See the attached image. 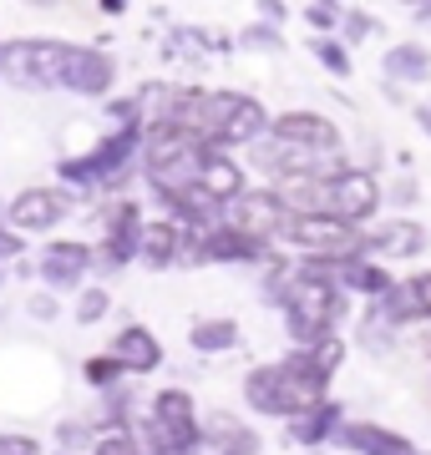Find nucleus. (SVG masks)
Returning <instances> with one entry per match:
<instances>
[{
  "mask_svg": "<svg viewBox=\"0 0 431 455\" xmlns=\"http://www.w3.org/2000/svg\"><path fill=\"white\" fill-rule=\"evenodd\" d=\"M61 66H67V46L61 41H16L0 51V76L16 86H61Z\"/></svg>",
  "mask_w": 431,
  "mask_h": 455,
  "instance_id": "1",
  "label": "nucleus"
},
{
  "mask_svg": "<svg viewBox=\"0 0 431 455\" xmlns=\"http://www.w3.org/2000/svg\"><path fill=\"white\" fill-rule=\"evenodd\" d=\"M71 212V193L67 188H26L16 203H5V223L16 233H46Z\"/></svg>",
  "mask_w": 431,
  "mask_h": 455,
  "instance_id": "2",
  "label": "nucleus"
},
{
  "mask_svg": "<svg viewBox=\"0 0 431 455\" xmlns=\"http://www.w3.org/2000/svg\"><path fill=\"white\" fill-rule=\"evenodd\" d=\"M97 268V253L86 243H51L46 253H41V283L56 293L67 289H86V274Z\"/></svg>",
  "mask_w": 431,
  "mask_h": 455,
  "instance_id": "3",
  "label": "nucleus"
},
{
  "mask_svg": "<svg viewBox=\"0 0 431 455\" xmlns=\"http://www.w3.org/2000/svg\"><path fill=\"white\" fill-rule=\"evenodd\" d=\"M61 86H71V92H107L112 86V61L92 46H67Z\"/></svg>",
  "mask_w": 431,
  "mask_h": 455,
  "instance_id": "4",
  "label": "nucleus"
},
{
  "mask_svg": "<svg viewBox=\"0 0 431 455\" xmlns=\"http://www.w3.org/2000/svg\"><path fill=\"white\" fill-rule=\"evenodd\" d=\"M112 355H117V364H122V370H137V374H142V370H158V364H163V344L152 339L142 324H127V329L112 339Z\"/></svg>",
  "mask_w": 431,
  "mask_h": 455,
  "instance_id": "5",
  "label": "nucleus"
},
{
  "mask_svg": "<svg viewBox=\"0 0 431 455\" xmlns=\"http://www.w3.org/2000/svg\"><path fill=\"white\" fill-rule=\"evenodd\" d=\"M142 259L158 263V268L178 259V228H167V223H148V228H142Z\"/></svg>",
  "mask_w": 431,
  "mask_h": 455,
  "instance_id": "6",
  "label": "nucleus"
},
{
  "mask_svg": "<svg viewBox=\"0 0 431 455\" xmlns=\"http://www.w3.org/2000/svg\"><path fill=\"white\" fill-rule=\"evenodd\" d=\"M107 309H112V293L102 289V283H86V289L77 293V324H97Z\"/></svg>",
  "mask_w": 431,
  "mask_h": 455,
  "instance_id": "7",
  "label": "nucleus"
},
{
  "mask_svg": "<svg viewBox=\"0 0 431 455\" xmlns=\"http://www.w3.org/2000/svg\"><path fill=\"white\" fill-rule=\"evenodd\" d=\"M92 455H137V445H133V435H127L122 425H112L107 435L92 440Z\"/></svg>",
  "mask_w": 431,
  "mask_h": 455,
  "instance_id": "8",
  "label": "nucleus"
},
{
  "mask_svg": "<svg viewBox=\"0 0 431 455\" xmlns=\"http://www.w3.org/2000/svg\"><path fill=\"white\" fill-rule=\"evenodd\" d=\"M193 344H199V349H229V344H233V324H199V329H193Z\"/></svg>",
  "mask_w": 431,
  "mask_h": 455,
  "instance_id": "9",
  "label": "nucleus"
},
{
  "mask_svg": "<svg viewBox=\"0 0 431 455\" xmlns=\"http://www.w3.org/2000/svg\"><path fill=\"white\" fill-rule=\"evenodd\" d=\"M117 374H122L117 355H97V359H86V379H92V385H117Z\"/></svg>",
  "mask_w": 431,
  "mask_h": 455,
  "instance_id": "10",
  "label": "nucleus"
},
{
  "mask_svg": "<svg viewBox=\"0 0 431 455\" xmlns=\"http://www.w3.org/2000/svg\"><path fill=\"white\" fill-rule=\"evenodd\" d=\"M26 233H16V228H5L0 223V263H11V259H20L26 253V243H20Z\"/></svg>",
  "mask_w": 431,
  "mask_h": 455,
  "instance_id": "11",
  "label": "nucleus"
},
{
  "mask_svg": "<svg viewBox=\"0 0 431 455\" xmlns=\"http://www.w3.org/2000/svg\"><path fill=\"white\" fill-rule=\"evenodd\" d=\"M26 314H31V319H56V314H61V304H56L51 293H36V299H26Z\"/></svg>",
  "mask_w": 431,
  "mask_h": 455,
  "instance_id": "12",
  "label": "nucleus"
},
{
  "mask_svg": "<svg viewBox=\"0 0 431 455\" xmlns=\"http://www.w3.org/2000/svg\"><path fill=\"white\" fill-rule=\"evenodd\" d=\"M56 440H61L67 451H77V445H86V420H67L61 430H56Z\"/></svg>",
  "mask_w": 431,
  "mask_h": 455,
  "instance_id": "13",
  "label": "nucleus"
},
{
  "mask_svg": "<svg viewBox=\"0 0 431 455\" xmlns=\"http://www.w3.org/2000/svg\"><path fill=\"white\" fill-rule=\"evenodd\" d=\"M0 455H41L31 435H0Z\"/></svg>",
  "mask_w": 431,
  "mask_h": 455,
  "instance_id": "14",
  "label": "nucleus"
},
{
  "mask_svg": "<svg viewBox=\"0 0 431 455\" xmlns=\"http://www.w3.org/2000/svg\"><path fill=\"white\" fill-rule=\"evenodd\" d=\"M102 5H107V11H122V0H102Z\"/></svg>",
  "mask_w": 431,
  "mask_h": 455,
  "instance_id": "15",
  "label": "nucleus"
},
{
  "mask_svg": "<svg viewBox=\"0 0 431 455\" xmlns=\"http://www.w3.org/2000/svg\"><path fill=\"white\" fill-rule=\"evenodd\" d=\"M31 5H51V0H31Z\"/></svg>",
  "mask_w": 431,
  "mask_h": 455,
  "instance_id": "16",
  "label": "nucleus"
},
{
  "mask_svg": "<svg viewBox=\"0 0 431 455\" xmlns=\"http://www.w3.org/2000/svg\"><path fill=\"white\" fill-rule=\"evenodd\" d=\"M0 223H5V208H0Z\"/></svg>",
  "mask_w": 431,
  "mask_h": 455,
  "instance_id": "17",
  "label": "nucleus"
},
{
  "mask_svg": "<svg viewBox=\"0 0 431 455\" xmlns=\"http://www.w3.org/2000/svg\"><path fill=\"white\" fill-rule=\"evenodd\" d=\"M61 455H71V451H61Z\"/></svg>",
  "mask_w": 431,
  "mask_h": 455,
  "instance_id": "18",
  "label": "nucleus"
}]
</instances>
